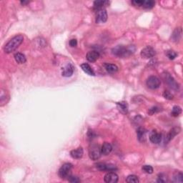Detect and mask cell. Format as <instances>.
Listing matches in <instances>:
<instances>
[{
    "label": "cell",
    "mask_w": 183,
    "mask_h": 183,
    "mask_svg": "<svg viewBox=\"0 0 183 183\" xmlns=\"http://www.w3.org/2000/svg\"><path fill=\"white\" fill-rule=\"evenodd\" d=\"M24 40L23 36L19 35L15 36L7 43L6 45L4 47V50L6 53H11L19 47V46L22 44Z\"/></svg>",
    "instance_id": "1"
},
{
    "label": "cell",
    "mask_w": 183,
    "mask_h": 183,
    "mask_svg": "<svg viewBox=\"0 0 183 183\" xmlns=\"http://www.w3.org/2000/svg\"><path fill=\"white\" fill-rule=\"evenodd\" d=\"M135 51V48L133 49V47H124L123 45H117L114 48L112 49V52L114 55L119 57H126L129 56L133 53Z\"/></svg>",
    "instance_id": "2"
},
{
    "label": "cell",
    "mask_w": 183,
    "mask_h": 183,
    "mask_svg": "<svg viewBox=\"0 0 183 183\" xmlns=\"http://www.w3.org/2000/svg\"><path fill=\"white\" fill-rule=\"evenodd\" d=\"M102 154L101 148L99 145L93 144L89 148V156L92 160H97L100 158Z\"/></svg>",
    "instance_id": "3"
},
{
    "label": "cell",
    "mask_w": 183,
    "mask_h": 183,
    "mask_svg": "<svg viewBox=\"0 0 183 183\" xmlns=\"http://www.w3.org/2000/svg\"><path fill=\"white\" fill-rule=\"evenodd\" d=\"M72 165L70 163H65L62 166L59 170V175L62 179H67L71 175Z\"/></svg>",
    "instance_id": "4"
},
{
    "label": "cell",
    "mask_w": 183,
    "mask_h": 183,
    "mask_svg": "<svg viewBox=\"0 0 183 183\" xmlns=\"http://www.w3.org/2000/svg\"><path fill=\"white\" fill-rule=\"evenodd\" d=\"M134 6L142 7L145 9L152 8L155 5V2L152 0H135L132 2Z\"/></svg>",
    "instance_id": "5"
},
{
    "label": "cell",
    "mask_w": 183,
    "mask_h": 183,
    "mask_svg": "<svg viewBox=\"0 0 183 183\" xmlns=\"http://www.w3.org/2000/svg\"><path fill=\"white\" fill-rule=\"evenodd\" d=\"M160 84H161L160 80L156 76H150L147 80V85L152 90H156L159 88Z\"/></svg>",
    "instance_id": "6"
},
{
    "label": "cell",
    "mask_w": 183,
    "mask_h": 183,
    "mask_svg": "<svg viewBox=\"0 0 183 183\" xmlns=\"http://www.w3.org/2000/svg\"><path fill=\"white\" fill-rule=\"evenodd\" d=\"M107 20V13L105 9H101L97 11L96 15V22L98 24L105 23Z\"/></svg>",
    "instance_id": "7"
},
{
    "label": "cell",
    "mask_w": 183,
    "mask_h": 183,
    "mask_svg": "<svg viewBox=\"0 0 183 183\" xmlns=\"http://www.w3.org/2000/svg\"><path fill=\"white\" fill-rule=\"evenodd\" d=\"M96 167H97V169H99L100 171L113 172L117 169L116 166L112 165V164H105L102 163H97L96 165Z\"/></svg>",
    "instance_id": "8"
},
{
    "label": "cell",
    "mask_w": 183,
    "mask_h": 183,
    "mask_svg": "<svg viewBox=\"0 0 183 183\" xmlns=\"http://www.w3.org/2000/svg\"><path fill=\"white\" fill-rule=\"evenodd\" d=\"M164 78H165V82L167 83L168 85L172 89H173V90H178L179 86L178 84L176 82V81L174 80V78H173L172 77H171V75L169 74H167V73H166L165 75H164Z\"/></svg>",
    "instance_id": "9"
},
{
    "label": "cell",
    "mask_w": 183,
    "mask_h": 183,
    "mask_svg": "<svg viewBox=\"0 0 183 183\" xmlns=\"http://www.w3.org/2000/svg\"><path fill=\"white\" fill-rule=\"evenodd\" d=\"M75 71V67L72 64L69 63L67 65H65L62 69V75L65 77H69L73 75Z\"/></svg>",
    "instance_id": "10"
},
{
    "label": "cell",
    "mask_w": 183,
    "mask_h": 183,
    "mask_svg": "<svg viewBox=\"0 0 183 183\" xmlns=\"http://www.w3.org/2000/svg\"><path fill=\"white\" fill-rule=\"evenodd\" d=\"M155 55V51L151 47H147L141 51V56L145 59L151 58Z\"/></svg>",
    "instance_id": "11"
},
{
    "label": "cell",
    "mask_w": 183,
    "mask_h": 183,
    "mask_svg": "<svg viewBox=\"0 0 183 183\" xmlns=\"http://www.w3.org/2000/svg\"><path fill=\"white\" fill-rule=\"evenodd\" d=\"M118 175L116 173L112 172L107 173L104 177L105 182L107 183H116L118 182Z\"/></svg>",
    "instance_id": "12"
},
{
    "label": "cell",
    "mask_w": 183,
    "mask_h": 183,
    "mask_svg": "<svg viewBox=\"0 0 183 183\" xmlns=\"http://www.w3.org/2000/svg\"><path fill=\"white\" fill-rule=\"evenodd\" d=\"M150 140L154 144H159L162 141V135L157 131H152L150 135Z\"/></svg>",
    "instance_id": "13"
},
{
    "label": "cell",
    "mask_w": 183,
    "mask_h": 183,
    "mask_svg": "<svg viewBox=\"0 0 183 183\" xmlns=\"http://www.w3.org/2000/svg\"><path fill=\"white\" fill-rule=\"evenodd\" d=\"M180 131H181V129L178 127L172 128V129L169 132V133L167 134V137H166V139H165V142H168L170 140H172V139L174 138L175 136H176L177 135H178V134L180 133Z\"/></svg>",
    "instance_id": "14"
},
{
    "label": "cell",
    "mask_w": 183,
    "mask_h": 183,
    "mask_svg": "<svg viewBox=\"0 0 183 183\" xmlns=\"http://www.w3.org/2000/svg\"><path fill=\"white\" fill-rule=\"evenodd\" d=\"M99 57V53L97 51H90L87 54V59L90 62L97 61Z\"/></svg>",
    "instance_id": "15"
},
{
    "label": "cell",
    "mask_w": 183,
    "mask_h": 183,
    "mask_svg": "<svg viewBox=\"0 0 183 183\" xmlns=\"http://www.w3.org/2000/svg\"><path fill=\"white\" fill-rule=\"evenodd\" d=\"M84 151H83L82 148H78L76 150H73L70 152V155L74 159H80L82 157Z\"/></svg>",
    "instance_id": "16"
},
{
    "label": "cell",
    "mask_w": 183,
    "mask_h": 183,
    "mask_svg": "<svg viewBox=\"0 0 183 183\" xmlns=\"http://www.w3.org/2000/svg\"><path fill=\"white\" fill-rule=\"evenodd\" d=\"M112 150V146L109 142H105L101 148L102 154H104V155H108L109 154L111 153Z\"/></svg>",
    "instance_id": "17"
},
{
    "label": "cell",
    "mask_w": 183,
    "mask_h": 183,
    "mask_svg": "<svg viewBox=\"0 0 183 183\" xmlns=\"http://www.w3.org/2000/svg\"><path fill=\"white\" fill-rule=\"evenodd\" d=\"M117 108L120 112H122L124 114H127L128 112V105L126 102L122 101L120 102H117Z\"/></svg>",
    "instance_id": "18"
},
{
    "label": "cell",
    "mask_w": 183,
    "mask_h": 183,
    "mask_svg": "<svg viewBox=\"0 0 183 183\" xmlns=\"http://www.w3.org/2000/svg\"><path fill=\"white\" fill-rule=\"evenodd\" d=\"M80 67H81V68H82V70L84 71L86 74L90 75V76H95V72L93 71V69H92V67H90L88 64L83 63L81 65Z\"/></svg>",
    "instance_id": "19"
},
{
    "label": "cell",
    "mask_w": 183,
    "mask_h": 183,
    "mask_svg": "<svg viewBox=\"0 0 183 183\" xmlns=\"http://www.w3.org/2000/svg\"><path fill=\"white\" fill-rule=\"evenodd\" d=\"M146 134L147 132L144 128L140 127L137 130V137H138V139L140 141V142H144L145 140V139H146Z\"/></svg>",
    "instance_id": "20"
},
{
    "label": "cell",
    "mask_w": 183,
    "mask_h": 183,
    "mask_svg": "<svg viewBox=\"0 0 183 183\" xmlns=\"http://www.w3.org/2000/svg\"><path fill=\"white\" fill-rule=\"evenodd\" d=\"M14 59L19 64H24L27 61L25 55L22 53H20V52H18V53L14 54Z\"/></svg>",
    "instance_id": "21"
},
{
    "label": "cell",
    "mask_w": 183,
    "mask_h": 183,
    "mask_svg": "<svg viewBox=\"0 0 183 183\" xmlns=\"http://www.w3.org/2000/svg\"><path fill=\"white\" fill-rule=\"evenodd\" d=\"M181 35H182V29H181V28H177L172 35V41H178L181 38Z\"/></svg>",
    "instance_id": "22"
},
{
    "label": "cell",
    "mask_w": 183,
    "mask_h": 183,
    "mask_svg": "<svg viewBox=\"0 0 183 183\" xmlns=\"http://www.w3.org/2000/svg\"><path fill=\"white\" fill-rule=\"evenodd\" d=\"M105 69H106L109 73H114L118 70L117 66L113 65V64H105Z\"/></svg>",
    "instance_id": "23"
},
{
    "label": "cell",
    "mask_w": 183,
    "mask_h": 183,
    "mask_svg": "<svg viewBox=\"0 0 183 183\" xmlns=\"http://www.w3.org/2000/svg\"><path fill=\"white\" fill-rule=\"evenodd\" d=\"M173 181L175 182H183V174L182 172H176L173 175Z\"/></svg>",
    "instance_id": "24"
},
{
    "label": "cell",
    "mask_w": 183,
    "mask_h": 183,
    "mask_svg": "<svg viewBox=\"0 0 183 183\" xmlns=\"http://www.w3.org/2000/svg\"><path fill=\"white\" fill-rule=\"evenodd\" d=\"M107 3V2L105 1H95L94 2V9H96V10H99V9H103L102 7L105 4Z\"/></svg>",
    "instance_id": "25"
},
{
    "label": "cell",
    "mask_w": 183,
    "mask_h": 183,
    "mask_svg": "<svg viewBox=\"0 0 183 183\" xmlns=\"http://www.w3.org/2000/svg\"><path fill=\"white\" fill-rule=\"evenodd\" d=\"M182 113V109L179 106L173 107L172 110V115L173 117H178Z\"/></svg>",
    "instance_id": "26"
},
{
    "label": "cell",
    "mask_w": 183,
    "mask_h": 183,
    "mask_svg": "<svg viewBox=\"0 0 183 183\" xmlns=\"http://www.w3.org/2000/svg\"><path fill=\"white\" fill-rule=\"evenodd\" d=\"M126 182L128 183H137L139 182V179L136 175H129L126 179Z\"/></svg>",
    "instance_id": "27"
},
{
    "label": "cell",
    "mask_w": 183,
    "mask_h": 183,
    "mask_svg": "<svg viewBox=\"0 0 183 183\" xmlns=\"http://www.w3.org/2000/svg\"><path fill=\"white\" fill-rule=\"evenodd\" d=\"M166 55L167 56V57H168L169 59H174L177 57V54L175 52V51L168 50L166 52Z\"/></svg>",
    "instance_id": "28"
},
{
    "label": "cell",
    "mask_w": 183,
    "mask_h": 183,
    "mask_svg": "<svg viewBox=\"0 0 183 183\" xmlns=\"http://www.w3.org/2000/svg\"><path fill=\"white\" fill-rule=\"evenodd\" d=\"M167 182V176L165 174L161 173L158 175L157 177V182L160 183H165Z\"/></svg>",
    "instance_id": "29"
},
{
    "label": "cell",
    "mask_w": 183,
    "mask_h": 183,
    "mask_svg": "<svg viewBox=\"0 0 183 183\" xmlns=\"http://www.w3.org/2000/svg\"><path fill=\"white\" fill-rule=\"evenodd\" d=\"M142 169L145 173H148V174H152L153 172V168L150 165H144Z\"/></svg>",
    "instance_id": "30"
},
{
    "label": "cell",
    "mask_w": 183,
    "mask_h": 183,
    "mask_svg": "<svg viewBox=\"0 0 183 183\" xmlns=\"http://www.w3.org/2000/svg\"><path fill=\"white\" fill-rule=\"evenodd\" d=\"M67 180L69 181V182L72 183H77L80 182V180L79 179V177H77L76 176H72V175H70V176L68 177Z\"/></svg>",
    "instance_id": "31"
},
{
    "label": "cell",
    "mask_w": 183,
    "mask_h": 183,
    "mask_svg": "<svg viewBox=\"0 0 183 183\" xmlns=\"http://www.w3.org/2000/svg\"><path fill=\"white\" fill-rule=\"evenodd\" d=\"M163 96H164V97L165 98V99H169V100L173 99V95H172V94L169 91H167V90H165V91L164 92Z\"/></svg>",
    "instance_id": "32"
},
{
    "label": "cell",
    "mask_w": 183,
    "mask_h": 183,
    "mask_svg": "<svg viewBox=\"0 0 183 183\" xmlns=\"http://www.w3.org/2000/svg\"><path fill=\"white\" fill-rule=\"evenodd\" d=\"M160 111V108L157 107H152V108L150 109V110L148 111V113L150 114V115H152V114H154V113L158 112Z\"/></svg>",
    "instance_id": "33"
},
{
    "label": "cell",
    "mask_w": 183,
    "mask_h": 183,
    "mask_svg": "<svg viewBox=\"0 0 183 183\" xmlns=\"http://www.w3.org/2000/svg\"><path fill=\"white\" fill-rule=\"evenodd\" d=\"M69 45L72 47H75L77 45V39H72L70 41H69Z\"/></svg>",
    "instance_id": "34"
},
{
    "label": "cell",
    "mask_w": 183,
    "mask_h": 183,
    "mask_svg": "<svg viewBox=\"0 0 183 183\" xmlns=\"http://www.w3.org/2000/svg\"><path fill=\"white\" fill-rule=\"evenodd\" d=\"M29 3V2H25V1H22L21 2V4H22V5H26V4H28Z\"/></svg>",
    "instance_id": "35"
}]
</instances>
